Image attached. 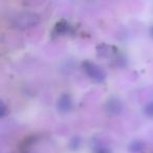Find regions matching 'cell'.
I'll return each instance as SVG.
<instances>
[{
	"instance_id": "obj_1",
	"label": "cell",
	"mask_w": 153,
	"mask_h": 153,
	"mask_svg": "<svg viewBox=\"0 0 153 153\" xmlns=\"http://www.w3.org/2000/svg\"><path fill=\"white\" fill-rule=\"evenodd\" d=\"M40 22V17L33 12H23L15 17L13 25L19 30H27L33 26H36Z\"/></svg>"
},
{
	"instance_id": "obj_2",
	"label": "cell",
	"mask_w": 153,
	"mask_h": 153,
	"mask_svg": "<svg viewBox=\"0 0 153 153\" xmlns=\"http://www.w3.org/2000/svg\"><path fill=\"white\" fill-rule=\"evenodd\" d=\"M83 66L84 71L86 72L90 79L94 80V82H98V83H102L105 79H106V72L98 65L94 62L91 61H85L82 64Z\"/></svg>"
},
{
	"instance_id": "obj_3",
	"label": "cell",
	"mask_w": 153,
	"mask_h": 153,
	"mask_svg": "<svg viewBox=\"0 0 153 153\" xmlns=\"http://www.w3.org/2000/svg\"><path fill=\"white\" fill-rule=\"evenodd\" d=\"M72 108V100L70 98V96L68 94H63L60 96V98L58 99L57 102V109L60 112L66 113L68 111H70V109Z\"/></svg>"
},
{
	"instance_id": "obj_4",
	"label": "cell",
	"mask_w": 153,
	"mask_h": 153,
	"mask_svg": "<svg viewBox=\"0 0 153 153\" xmlns=\"http://www.w3.org/2000/svg\"><path fill=\"white\" fill-rule=\"evenodd\" d=\"M106 110L112 114H119L123 111V104L117 98H111L106 103Z\"/></svg>"
},
{
	"instance_id": "obj_5",
	"label": "cell",
	"mask_w": 153,
	"mask_h": 153,
	"mask_svg": "<svg viewBox=\"0 0 153 153\" xmlns=\"http://www.w3.org/2000/svg\"><path fill=\"white\" fill-rule=\"evenodd\" d=\"M71 25L66 21H60L56 24L55 30L58 35H66L71 32Z\"/></svg>"
},
{
	"instance_id": "obj_6",
	"label": "cell",
	"mask_w": 153,
	"mask_h": 153,
	"mask_svg": "<svg viewBox=\"0 0 153 153\" xmlns=\"http://www.w3.org/2000/svg\"><path fill=\"white\" fill-rule=\"evenodd\" d=\"M145 143L143 140H133V142L130 143L129 145V151L130 152H133V153H138L140 151H143L145 149Z\"/></svg>"
},
{
	"instance_id": "obj_7",
	"label": "cell",
	"mask_w": 153,
	"mask_h": 153,
	"mask_svg": "<svg viewBox=\"0 0 153 153\" xmlns=\"http://www.w3.org/2000/svg\"><path fill=\"white\" fill-rule=\"evenodd\" d=\"M80 145H81V140H80L79 136H74V137L70 140V143H69V148L71 150L76 151L79 149Z\"/></svg>"
},
{
	"instance_id": "obj_8",
	"label": "cell",
	"mask_w": 153,
	"mask_h": 153,
	"mask_svg": "<svg viewBox=\"0 0 153 153\" xmlns=\"http://www.w3.org/2000/svg\"><path fill=\"white\" fill-rule=\"evenodd\" d=\"M144 113L150 119H153V101L152 102H149L145 105L144 107Z\"/></svg>"
},
{
	"instance_id": "obj_9",
	"label": "cell",
	"mask_w": 153,
	"mask_h": 153,
	"mask_svg": "<svg viewBox=\"0 0 153 153\" xmlns=\"http://www.w3.org/2000/svg\"><path fill=\"white\" fill-rule=\"evenodd\" d=\"M94 152L96 153H109V151H108V149L107 148H105L104 146H99V147H97L96 149H94Z\"/></svg>"
},
{
	"instance_id": "obj_10",
	"label": "cell",
	"mask_w": 153,
	"mask_h": 153,
	"mask_svg": "<svg viewBox=\"0 0 153 153\" xmlns=\"http://www.w3.org/2000/svg\"><path fill=\"white\" fill-rule=\"evenodd\" d=\"M7 114V106L3 102H1V107H0V117H4Z\"/></svg>"
},
{
	"instance_id": "obj_11",
	"label": "cell",
	"mask_w": 153,
	"mask_h": 153,
	"mask_svg": "<svg viewBox=\"0 0 153 153\" xmlns=\"http://www.w3.org/2000/svg\"><path fill=\"white\" fill-rule=\"evenodd\" d=\"M149 32H150V36H151V37H152V38H153V26H152V27L150 28V30H149Z\"/></svg>"
}]
</instances>
